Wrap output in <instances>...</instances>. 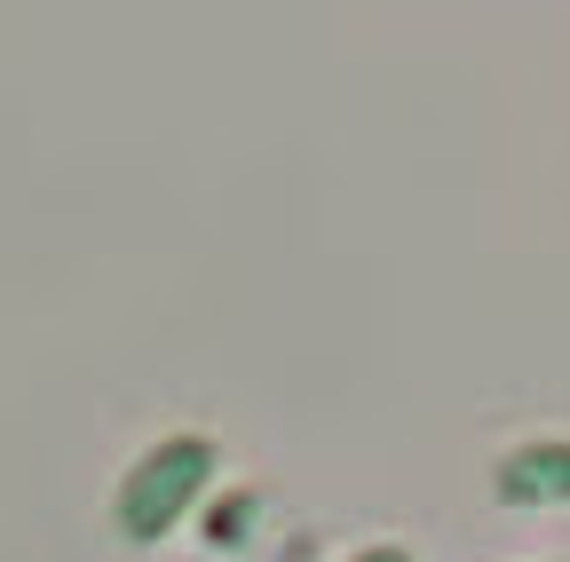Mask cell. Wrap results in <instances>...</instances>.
I'll return each instance as SVG.
<instances>
[{"instance_id": "cell-3", "label": "cell", "mask_w": 570, "mask_h": 562, "mask_svg": "<svg viewBox=\"0 0 570 562\" xmlns=\"http://www.w3.org/2000/svg\"><path fill=\"white\" fill-rule=\"evenodd\" d=\"M348 562H412L404 546H365V554H348Z\"/></svg>"}, {"instance_id": "cell-2", "label": "cell", "mask_w": 570, "mask_h": 562, "mask_svg": "<svg viewBox=\"0 0 570 562\" xmlns=\"http://www.w3.org/2000/svg\"><path fill=\"white\" fill-rule=\"evenodd\" d=\"M499 491L508 500H570V444H531L499 467Z\"/></svg>"}, {"instance_id": "cell-1", "label": "cell", "mask_w": 570, "mask_h": 562, "mask_svg": "<svg viewBox=\"0 0 570 562\" xmlns=\"http://www.w3.org/2000/svg\"><path fill=\"white\" fill-rule=\"evenodd\" d=\"M206 483H214V444H206V436H167V444H151V452L119 475V500H111L119 539L159 546V539L206 500Z\"/></svg>"}]
</instances>
